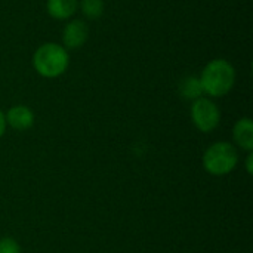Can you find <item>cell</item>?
Returning <instances> with one entry per match:
<instances>
[{
	"label": "cell",
	"instance_id": "ba28073f",
	"mask_svg": "<svg viewBox=\"0 0 253 253\" xmlns=\"http://www.w3.org/2000/svg\"><path fill=\"white\" fill-rule=\"evenodd\" d=\"M79 9V0H47L46 10L53 19H70Z\"/></svg>",
	"mask_w": 253,
	"mask_h": 253
},
{
	"label": "cell",
	"instance_id": "7a4b0ae2",
	"mask_svg": "<svg viewBox=\"0 0 253 253\" xmlns=\"http://www.w3.org/2000/svg\"><path fill=\"white\" fill-rule=\"evenodd\" d=\"M70 65L68 50L59 43H43L33 55V67L37 74L46 79H56L62 76Z\"/></svg>",
	"mask_w": 253,
	"mask_h": 253
},
{
	"label": "cell",
	"instance_id": "277c9868",
	"mask_svg": "<svg viewBox=\"0 0 253 253\" xmlns=\"http://www.w3.org/2000/svg\"><path fill=\"white\" fill-rule=\"evenodd\" d=\"M191 120L200 132H212L221 122V111L212 99L200 96L191 104Z\"/></svg>",
	"mask_w": 253,
	"mask_h": 253
},
{
	"label": "cell",
	"instance_id": "52a82bcc",
	"mask_svg": "<svg viewBox=\"0 0 253 253\" xmlns=\"http://www.w3.org/2000/svg\"><path fill=\"white\" fill-rule=\"evenodd\" d=\"M233 138L236 141V144L248 151H253V122L249 117H243L240 120L236 122L234 129H233Z\"/></svg>",
	"mask_w": 253,
	"mask_h": 253
},
{
	"label": "cell",
	"instance_id": "3957f363",
	"mask_svg": "<svg viewBox=\"0 0 253 253\" xmlns=\"http://www.w3.org/2000/svg\"><path fill=\"white\" fill-rule=\"evenodd\" d=\"M239 163V153L230 142H215L203 154V168L215 176L228 175Z\"/></svg>",
	"mask_w": 253,
	"mask_h": 253
},
{
	"label": "cell",
	"instance_id": "5b68a950",
	"mask_svg": "<svg viewBox=\"0 0 253 253\" xmlns=\"http://www.w3.org/2000/svg\"><path fill=\"white\" fill-rule=\"evenodd\" d=\"M89 37V28L82 19H71L62 30V46L68 49H80Z\"/></svg>",
	"mask_w": 253,
	"mask_h": 253
},
{
	"label": "cell",
	"instance_id": "8fae6325",
	"mask_svg": "<svg viewBox=\"0 0 253 253\" xmlns=\"http://www.w3.org/2000/svg\"><path fill=\"white\" fill-rule=\"evenodd\" d=\"M0 253H21V248L16 240L10 237L0 239Z\"/></svg>",
	"mask_w": 253,
	"mask_h": 253
},
{
	"label": "cell",
	"instance_id": "9c48e42d",
	"mask_svg": "<svg viewBox=\"0 0 253 253\" xmlns=\"http://www.w3.org/2000/svg\"><path fill=\"white\" fill-rule=\"evenodd\" d=\"M179 90H181V95L190 101H196L203 95V89H202L199 77H193V76H190L181 82Z\"/></svg>",
	"mask_w": 253,
	"mask_h": 253
},
{
	"label": "cell",
	"instance_id": "8992f818",
	"mask_svg": "<svg viewBox=\"0 0 253 253\" xmlns=\"http://www.w3.org/2000/svg\"><path fill=\"white\" fill-rule=\"evenodd\" d=\"M4 119L6 125H9L15 130H27L34 125V113L25 105H15L9 108Z\"/></svg>",
	"mask_w": 253,
	"mask_h": 253
},
{
	"label": "cell",
	"instance_id": "7c38bea8",
	"mask_svg": "<svg viewBox=\"0 0 253 253\" xmlns=\"http://www.w3.org/2000/svg\"><path fill=\"white\" fill-rule=\"evenodd\" d=\"M6 119H4V114L0 111V138L4 135V130H6Z\"/></svg>",
	"mask_w": 253,
	"mask_h": 253
},
{
	"label": "cell",
	"instance_id": "30bf717a",
	"mask_svg": "<svg viewBox=\"0 0 253 253\" xmlns=\"http://www.w3.org/2000/svg\"><path fill=\"white\" fill-rule=\"evenodd\" d=\"M79 7L83 13L84 18L87 19H96L99 16H102L105 4L102 0H82L79 3Z\"/></svg>",
	"mask_w": 253,
	"mask_h": 253
},
{
	"label": "cell",
	"instance_id": "6da1fadb",
	"mask_svg": "<svg viewBox=\"0 0 253 253\" xmlns=\"http://www.w3.org/2000/svg\"><path fill=\"white\" fill-rule=\"evenodd\" d=\"M203 93L212 98H221L231 92L236 83V68L222 58L212 59L202 70L199 77Z\"/></svg>",
	"mask_w": 253,
	"mask_h": 253
},
{
	"label": "cell",
	"instance_id": "4fadbf2b",
	"mask_svg": "<svg viewBox=\"0 0 253 253\" xmlns=\"http://www.w3.org/2000/svg\"><path fill=\"white\" fill-rule=\"evenodd\" d=\"M252 160H253V154L252 153H249V154H248V157H246V170H248V173H249V175H252V172H253Z\"/></svg>",
	"mask_w": 253,
	"mask_h": 253
}]
</instances>
